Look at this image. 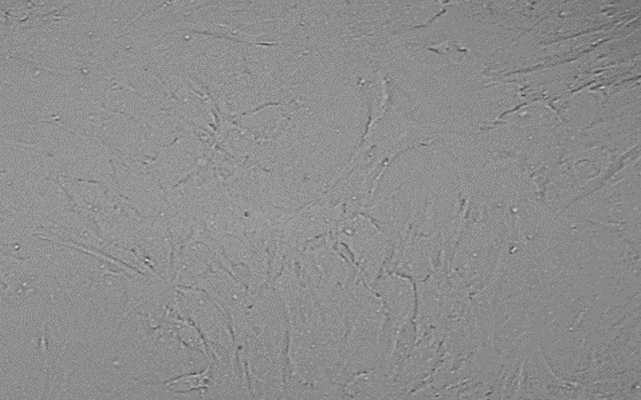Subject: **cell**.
Instances as JSON below:
<instances>
[{"label":"cell","mask_w":641,"mask_h":400,"mask_svg":"<svg viewBox=\"0 0 641 400\" xmlns=\"http://www.w3.org/2000/svg\"><path fill=\"white\" fill-rule=\"evenodd\" d=\"M108 81L79 70H49L1 58V126L62 121L103 106Z\"/></svg>","instance_id":"obj_1"},{"label":"cell","mask_w":641,"mask_h":400,"mask_svg":"<svg viewBox=\"0 0 641 400\" xmlns=\"http://www.w3.org/2000/svg\"><path fill=\"white\" fill-rule=\"evenodd\" d=\"M214 146V142L203 140L195 132H188L165 145L146 163L151 171L161 177H178L205 167Z\"/></svg>","instance_id":"obj_2"},{"label":"cell","mask_w":641,"mask_h":400,"mask_svg":"<svg viewBox=\"0 0 641 400\" xmlns=\"http://www.w3.org/2000/svg\"><path fill=\"white\" fill-rule=\"evenodd\" d=\"M213 102L218 114L229 119L271 104L260 83L249 72L221 89Z\"/></svg>","instance_id":"obj_3"},{"label":"cell","mask_w":641,"mask_h":400,"mask_svg":"<svg viewBox=\"0 0 641 400\" xmlns=\"http://www.w3.org/2000/svg\"><path fill=\"white\" fill-rule=\"evenodd\" d=\"M214 141L218 148L239 163L251 159L259 142L248 129L220 114L214 131Z\"/></svg>","instance_id":"obj_4"}]
</instances>
